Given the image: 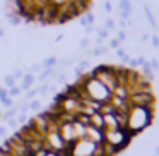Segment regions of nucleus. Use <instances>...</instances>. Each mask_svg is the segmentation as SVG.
<instances>
[{"label":"nucleus","mask_w":159,"mask_h":156,"mask_svg":"<svg viewBox=\"0 0 159 156\" xmlns=\"http://www.w3.org/2000/svg\"><path fill=\"white\" fill-rule=\"evenodd\" d=\"M134 139V135L127 129H115V130H104V144L111 146L116 153L127 148L128 142Z\"/></svg>","instance_id":"obj_3"},{"label":"nucleus","mask_w":159,"mask_h":156,"mask_svg":"<svg viewBox=\"0 0 159 156\" xmlns=\"http://www.w3.org/2000/svg\"><path fill=\"white\" fill-rule=\"evenodd\" d=\"M104 26H106V29H113V28H115V22L111 21V19H108L106 24H104Z\"/></svg>","instance_id":"obj_37"},{"label":"nucleus","mask_w":159,"mask_h":156,"mask_svg":"<svg viewBox=\"0 0 159 156\" xmlns=\"http://www.w3.org/2000/svg\"><path fill=\"white\" fill-rule=\"evenodd\" d=\"M116 40H118V41H125V40H127V33H125V31H118V36H116Z\"/></svg>","instance_id":"obj_28"},{"label":"nucleus","mask_w":159,"mask_h":156,"mask_svg":"<svg viewBox=\"0 0 159 156\" xmlns=\"http://www.w3.org/2000/svg\"><path fill=\"white\" fill-rule=\"evenodd\" d=\"M98 149H99V144L93 142L87 137H80L69 146V156H96Z\"/></svg>","instance_id":"obj_5"},{"label":"nucleus","mask_w":159,"mask_h":156,"mask_svg":"<svg viewBox=\"0 0 159 156\" xmlns=\"http://www.w3.org/2000/svg\"><path fill=\"white\" fill-rule=\"evenodd\" d=\"M89 125L94 129H99V130H104V120L103 115L99 111H94L93 115H89Z\"/></svg>","instance_id":"obj_9"},{"label":"nucleus","mask_w":159,"mask_h":156,"mask_svg":"<svg viewBox=\"0 0 159 156\" xmlns=\"http://www.w3.org/2000/svg\"><path fill=\"white\" fill-rule=\"evenodd\" d=\"M33 83H34V77H33V74H26L24 77H22V84H21V91H28L29 87L33 86Z\"/></svg>","instance_id":"obj_12"},{"label":"nucleus","mask_w":159,"mask_h":156,"mask_svg":"<svg viewBox=\"0 0 159 156\" xmlns=\"http://www.w3.org/2000/svg\"><path fill=\"white\" fill-rule=\"evenodd\" d=\"M9 22L14 24V26H17L19 22H21V17H19V16H11V17H9Z\"/></svg>","instance_id":"obj_22"},{"label":"nucleus","mask_w":159,"mask_h":156,"mask_svg":"<svg viewBox=\"0 0 159 156\" xmlns=\"http://www.w3.org/2000/svg\"><path fill=\"white\" fill-rule=\"evenodd\" d=\"M96 79H99L108 89L113 93L115 87L118 86V76H116V65H98L91 70Z\"/></svg>","instance_id":"obj_4"},{"label":"nucleus","mask_w":159,"mask_h":156,"mask_svg":"<svg viewBox=\"0 0 159 156\" xmlns=\"http://www.w3.org/2000/svg\"><path fill=\"white\" fill-rule=\"evenodd\" d=\"M84 137L91 139V141L96 142V144H103L104 142V130H99V129H94V127H91V125H87L86 135H84Z\"/></svg>","instance_id":"obj_8"},{"label":"nucleus","mask_w":159,"mask_h":156,"mask_svg":"<svg viewBox=\"0 0 159 156\" xmlns=\"http://www.w3.org/2000/svg\"><path fill=\"white\" fill-rule=\"evenodd\" d=\"M2 36H4V31H2V29H0V38H2Z\"/></svg>","instance_id":"obj_41"},{"label":"nucleus","mask_w":159,"mask_h":156,"mask_svg":"<svg viewBox=\"0 0 159 156\" xmlns=\"http://www.w3.org/2000/svg\"><path fill=\"white\" fill-rule=\"evenodd\" d=\"M5 134H7V127L0 125V137H5Z\"/></svg>","instance_id":"obj_38"},{"label":"nucleus","mask_w":159,"mask_h":156,"mask_svg":"<svg viewBox=\"0 0 159 156\" xmlns=\"http://www.w3.org/2000/svg\"><path fill=\"white\" fill-rule=\"evenodd\" d=\"M53 65H57V59H55V57H50V59H46L45 62L41 64L43 69H46V67H53Z\"/></svg>","instance_id":"obj_18"},{"label":"nucleus","mask_w":159,"mask_h":156,"mask_svg":"<svg viewBox=\"0 0 159 156\" xmlns=\"http://www.w3.org/2000/svg\"><path fill=\"white\" fill-rule=\"evenodd\" d=\"M4 83H5V86H7V87H12V86H16V79L12 77V74H11V76H5Z\"/></svg>","instance_id":"obj_19"},{"label":"nucleus","mask_w":159,"mask_h":156,"mask_svg":"<svg viewBox=\"0 0 159 156\" xmlns=\"http://www.w3.org/2000/svg\"><path fill=\"white\" fill-rule=\"evenodd\" d=\"M7 125H9L11 129H16V127H17V120H16L14 117H12V118H7Z\"/></svg>","instance_id":"obj_26"},{"label":"nucleus","mask_w":159,"mask_h":156,"mask_svg":"<svg viewBox=\"0 0 159 156\" xmlns=\"http://www.w3.org/2000/svg\"><path fill=\"white\" fill-rule=\"evenodd\" d=\"M128 103H130V106L152 108L156 103V98L152 94V91H137V93H132L128 96Z\"/></svg>","instance_id":"obj_6"},{"label":"nucleus","mask_w":159,"mask_h":156,"mask_svg":"<svg viewBox=\"0 0 159 156\" xmlns=\"http://www.w3.org/2000/svg\"><path fill=\"white\" fill-rule=\"evenodd\" d=\"M152 45H154L156 46V48H159V36H152Z\"/></svg>","instance_id":"obj_35"},{"label":"nucleus","mask_w":159,"mask_h":156,"mask_svg":"<svg viewBox=\"0 0 159 156\" xmlns=\"http://www.w3.org/2000/svg\"><path fill=\"white\" fill-rule=\"evenodd\" d=\"M0 118H2V111H0Z\"/></svg>","instance_id":"obj_43"},{"label":"nucleus","mask_w":159,"mask_h":156,"mask_svg":"<svg viewBox=\"0 0 159 156\" xmlns=\"http://www.w3.org/2000/svg\"><path fill=\"white\" fill-rule=\"evenodd\" d=\"M12 77H14V79L17 81V79H22V77H24V74H22V70H21V69H17V70H14Z\"/></svg>","instance_id":"obj_25"},{"label":"nucleus","mask_w":159,"mask_h":156,"mask_svg":"<svg viewBox=\"0 0 159 156\" xmlns=\"http://www.w3.org/2000/svg\"><path fill=\"white\" fill-rule=\"evenodd\" d=\"M156 154H159V148H157V149H156Z\"/></svg>","instance_id":"obj_42"},{"label":"nucleus","mask_w":159,"mask_h":156,"mask_svg":"<svg viewBox=\"0 0 159 156\" xmlns=\"http://www.w3.org/2000/svg\"><path fill=\"white\" fill-rule=\"evenodd\" d=\"M38 94V89H28V94H26V100H33V98Z\"/></svg>","instance_id":"obj_24"},{"label":"nucleus","mask_w":159,"mask_h":156,"mask_svg":"<svg viewBox=\"0 0 159 156\" xmlns=\"http://www.w3.org/2000/svg\"><path fill=\"white\" fill-rule=\"evenodd\" d=\"M104 9H106V12H111V9H113V7H111L110 2H106V4H104Z\"/></svg>","instance_id":"obj_40"},{"label":"nucleus","mask_w":159,"mask_h":156,"mask_svg":"<svg viewBox=\"0 0 159 156\" xmlns=\"http://www.w3.org/2000/svg\"><path fill=\"white\" fill-rule=\"evenodd\" d=\"M142 69H144V77H145V79H149V81H152V79H154V70L151 69L149 62H145L144 65H142Z\"/></svg>","instance_id":"obj_13"},{"label":"nucleus","mask_w":159,"mask_h":156,"mask_svg":"<svg viewBox=\"0 0 159 156\" xmlns=\"http://www.w3.org/2000/svg\"><path fill=\"white\" fill-rule=\"evenodd\" d=\"M120 9H121V19H127L132 12L130 0H120Z\"/></svg>","instance_id":"obj_11"},{"label":"nucleus","mask_w":159,"mask_h":156,"mask_svg":"<svg viewBox=\"0 0 159 156\" xmlns=\"http://www.w3.org/2000/svg\"><path fill=\"white\" fill-rule=\"evenodd\" d=\"M87 67H89V62H87V60H82V62L79 64V69H80V70L87 69Z\"/></svg>","instance_id":"obj_33"},{"label":"nucleus","mask_w":159,"mask_h":156,"mask_svg":"<svg viewBox=\"0 0 159 156\" xmlns=\"http://www.w3.org/2000/svg\"><path fill=\"white\" fill-rule=\"evenodd\" d=\"M39 106H41V103H39L38 100H31V103H29V110H39Z\"/></svg>","instance_id":"obj_21"},{"label":"nucleus","mask_w":159,"mask_h":156,"mask_svg":"<svg viewBox=\"0 0 159 156\" xmlns=\"http://www.w3.org/2000/svg\"><path fill=\"white\" fill-rule=\"evenodd\" d=\"M94 22V16L93 14H87L86 17H80V24L84 26V28H87V26H91Z\"/></svg>","instance_id":"obj_14"},{"label":"nucleus","mask_w":159,"mask_h":156,"mask_svg":"<svg viewBox=\"0 0 159 156\" xmlns=\"http://www.w3.org/2000/svg\"><path fill=\"white\" fill-rule=\"evenodd\" d=\"M103 53H106V48H104V46H99V48H94L93 50V55H103Z\"/></svg>","instance_id":"obj_23"},{"label":"nucleus","mask_w":159,"mask_h":156,"mask_svg":"<svg viewBox=\"0 0 159 156\" xmlns=\"http://www.w3.org/2000/svg\"><path fill=\"white\" fill-rule=\"evenodd\" d=\"M48 89H50L48 84H43V86L38 89V93H39V94H46V93H48Z\"/></svg>","instance_id":"obj_29"},{"label":"nucleus","mask_w":159,"mask_h":156,"mask_svg":"<svg viewBox=\"0 0 159 156\" xmlns=\"http://www.w3.org/2000/svg\"><path fill=\"white\" fill-rule=\"evenodd\" d=\"M52 74H53V67H46V69L39 74V81H46L50 76H52Z\"/></svg>","instance_id":"obj_15"},{"label":"nucleus","mask_w":159,"mask_h":156,"mask_svg":"<svg viewBox=\"0 0 159 156\" xmlns=\"http://www.w3.org/2000/svg\"><path fill=\"white\" fill-rule=\"evenodd\" d=\"M149 65H151V69H152V70L159 69V64H157V60H154V59H152L151 62H149Z\"/></svg>","instance_id":"obj_31"},{"label":"nucleus","mask_w":159,"mask_h":156,"mask_svg":"<svg viewBox=\"0 0 159 156\" xmlns=\"http://www.w3.org/2000/svg\"><path fill=\"white\" fill-rule=\"evenodd\" d=\"M152 118H154V106H130L127 115V130L135 137L152 124Z\"/></svg>","instance_id":"obj_1"},{"label":"nucleus","mask_w":159,"mask_h":156,"mask_svg":"<svg viewBox=\"0 0 159 156\" xmlns=\"http://www.w3.org/2000/svg\"><path fill=\"white\" fill-rule=\"evenodd\" d=\"M17 122H21V124H24V122H26V115H24V113H19V118H17Z\"/></svg>","instance_id":"obj_39"},{"label":"nucleus","mask_w":159,"mask_h":156,"mask_svg":"<svg viewBox=\"0 0 159 156\" xmlns=\"http://www.w3.org/2000/svg\"><path fill=\"white\" fill-rule=\"evenodd\" d=\"M87 46H89V38H84L80 41V48H87Z\"/></svg>","instance_id":"obj_34"},{"label":"nucleus","mask_w":159,"mask_h":156,"mask_svg":"<svg viewBox=\"0 0 159 156\" xmlns=\"http://www.w3.org/2000/svg\"><path fill=\"white\" fill-rule=\"evenodd\" d=\"M77 83L80 84V87L84 89V93H86L91 100L98 101V103H101V105L110 101L111 91L108 89V87L104 86L99 79H96V77H94L91 72L86 74V76H82L79 81H77Z\"/></svg>","instance_id":"obj_2"},{"label":"nucleus","mask_w":159,"mask_h":156,"mask_svg":"<svg viewBox=\"0 0 159 156\" xmlns=\"http://www.w3.org/2000/svg\"><path fill=\"white\" fill-rule=\"evenodd\" d=\"M103 120H104V130H115V129H120L116 118H115V113L103 115Z\"/></svg>","instance_id":"obj_10"},{"label":"nucleus","mask_w":159,"mask_h":156,"mask_svg":"<svg viewBox=\"0 0 159 156\" xmlns=\"http://www.w3.org/2000/svg\"><path fill=\"white\" fill-rule=\"evenodd\" d=\"M118 46H120V41H118L116 38H115V40H111V41H110V48H115V50H116Z\"/></svg>","instance_id":"obj_30"},{"label":"nucleus","mask_w":159,"mask_h":156,"mask_svg":"<svg viewBox=\"0 0 159 156\" xmlns=\"http://www.w3.org/2000/svg\"><path fill=\"white\" fill-rule=\"evenodd\" d=\"M144 11H145V17H147V21L152 24V28H154V29H157V24H156V21H154V16L151 14V11H149L147 7H144Z\"/></svg>","instance_id":"obj_17"},{"label":"nucleus","mask_w":159,"mask_h":156,"mask_svg":"<svg viewBox=\"0 0 159 156\" xmlns=\"http://www.w3.org/2000/svg\"><path fill=\"white\" fill-rule=\"evenodd\" d=\"M9 96L11 98H14V96H17L19 93H21V87H17V86H12V87H9Z\"/></svg>","instance_id":"obj_20"},{"label":"nucleus","mask_w":159,"mask_h":156,"mask_svg":"<svg viewBox=\"0 0 159 156\" xmlns=\"http://www.w3.org/2000/svg\"><path fill=\"white\" fill-rule=\"evenodd\" d=\"M106 36H108V29H99V40L106 38Z\"/></svg>","instance_id":"obj_36"},{"label":"nucleus","mask_w":159,"mask_h":156,"mask_svg":"<svg viewBox=\"0 0 159 156\" xmlns=\"http://www.w3.org/2000/svg\"><path fill=\"white\" fill-rule=\"evenodd\" d=\"M58 132L62 135V139L65 141L67 146L74 144L77 141V135H75V130H74V125H72V120H60L58 122Z\"/></svg>","instance_id":"obj_7"},{"label":"nucleus","mask_w":159,"mask_h":156,"mask_svg":"<svg viewBox=\"0 0 159 156\" xmlns=\"http://www.w3.org/2000/svg\"><path fill=\"white\" fill-rule=\"evenodd\" d=\"M72 2H75V0H50V4H53V5H57V7H63V5H67V4H72Z\"/></svg>","instance_id":"obj_16"},{"label":"nucleus","mask_w":159,"mask_h":156,"mask_svg":"<svg viewBox=\"0 0 159 156\" xmlns=\"http://www.w3.org/2000/svg\"><path fill=\"white\" fill-rule=\"evenodd\" d=\"M7 96H9V93L4 89V87H0V101L4 100V98H7Z\"/></svg>","instance_id":"obj_32"},{"label":"nucleus","mask_w":159,"mask_h":156,"mask_svg":"<svg viewBox=\"0 0 159 156\" xmlns=\"http://www.w3.org/2000/svg\"><path fill=\"white\" fill-rule=\"evenodd\" d=\"M2 105H4V106H7V108H11L12 106V98L11 96L4 98V100H2Z\"/></svg>","instance_id":"obj_27"}]
</instances>
